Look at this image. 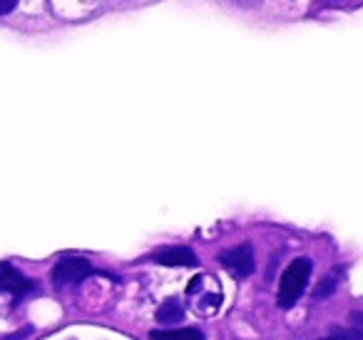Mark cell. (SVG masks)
Instances as JSON below:
<instances>
[{
  "label": "cell",
  "instance_id": "1",
  "mask_svg": "<svg viewBox=\"0 0 363 340\" xmlns=\"http://www.w3.org/2000/svg\"><path fill=\"white\" fill-rule=\"evenodd\" d=\"M308 276H311V261L303 259V256L294 259L286 266V271L281 276V283H279V305L281 308H289V305H294L301 298L303 288L308 283Z\"/></svg>",
  "mask_w": 363,
  "mask_h": 340
},
{
  "label": "cell",
  "instance_id": "2",
  "mask_svg": "<svg viewBox=\"0 0 363 340\" xmlns=\"http://www.w3.org/2000/svg\"><path fill=\"white\" fill-rule=\"evenodd\" d=\"M92 273V266L85 259H77V256H67L60 264L52 268V280L57 285H70V283H80L82 278Z\"/></svg>",
  "mask_w": 363,
  "mask_h": 340
},
{
  "label": "cell",
  "instance_id": "3",
  "mask_svg": "<svg viewBox=\"0 0 363 340\" xmlns=\"http://www.w3.org/2000/svg\"><path fill=\"white\" fill-rule=\"evenodd\" d=\"M35 288L30 278L21 273L18 268H13L11 264H0V293H11V295H26Z\"/></svg>",
  "mask_w": 363,
  "mask_h": 340
},
{
  "label": "cell",
  "instance_id": "4",
  "mask_svg": "<svg viewBox=\"0 0 363 340\" xmlns=\"http://www.w3.org/2000/svg\"><path fill=\"white\" fill-rule=\"evenodd\" d=\"M222 264L232 271L237 278H247L249 273L254 271V254H252V246H237L232 251H224L222 254Z\"/></svg>",
  "mask_w": 363,
  "mask_h": 340
},
{
  "label": "cell",
  "instance_id": "5",
  "mask_svg": "<svg viewBox=\"0 0 363 340\" xmlns=\"http://www.w3.org/2000/svg\"><path fill=\"white\" fill-rule=\"evenodd\" d=\"M155 261L164 266H197V256L192 254V249H184V246L160 249L155 254Z\"/></svg>",
  "mask_w": 363,
  "mask_h": 340
},
{
  "label": "cell",
  "instance_id": "6",
  "mask_svg": "<svg viewBox=\"0 0 363 340\" xmlns=\"http://www.w3.org/2000/svg\"><path fill=\"white\" fill-rule=\"evenodd\" d=\"M182 318H184V308H182V303L177 298H169L160 308V313H157V320H160V323H167V325L179 323Z\"/></svg>",
  "mask_w": 363,
  "mask_h": 340
},
{
  "label": "cell",
  "instance_id": "7",
  "mask_svg": "<svg viewBox=\"0 0 363 340\" xmlns=\"http://www.w3.org/2000/svg\"><path fill=\"white\" fill-rule=\"evenodd\" d=\"M155 340H202V333L197 328H179L167 330V333H155Z\"/></svg>",
  "mask_w": 363,
  "mask_h": 340
},
{
  "label": "cell",
  "instance_id": "8",
  "mask_svg": "<svg viewBox=\"0 0 363 340\" xmlns=\"http://www.w3.org/2000/svg\"><path fill=\"white\" fill-rule=\"evenodd\" d=\"M16 0H0V16H8L11 11H16Z\"/></svg>",
  "mask_w": 363,
  "mask_h": 340
},
{
  "label": "cell",
  "instance_id": "9",
  "mask_svg": "<svg viewBox=\"0 0 363 340\" xmlns=\"http://www.w3.org/2000/svg\"><path fill=\"white\" fill-rule=\"evenodd\" d=\"M353 325H356V330L363 335V313H356V315H353Z\"/></svg>",
  "mask_w": 363,
  "mask_h": 340
},
{
  "label": "cell",
  "instance_id": "10",
  "mask_svg": "<svg viewBox=\"0 0 363 340\" xmlns=\"http://www.w3.org/2000/svg\"><path fill=\"white\" fill-rule=\"evenodd\" d=\"M326 340H351V338H348L346 333H341V330H336V333H331V335H328Z\"/></svg>",
  "mask_w": 363,
  "mask_h": 340
}]
</instances>
